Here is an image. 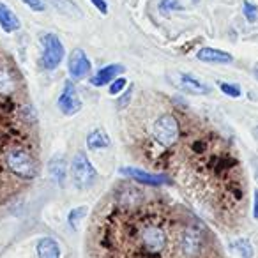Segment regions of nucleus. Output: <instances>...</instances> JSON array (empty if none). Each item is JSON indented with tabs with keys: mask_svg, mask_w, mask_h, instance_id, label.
<instances>
[{
	"mask_svg": "<svg viewBox=\"0 0 258 258\" xmlns=\"http://www.w3.org/2000/svg\"><path fill=\"white\" fill-rule=\"evenodd\" d=\"M85 214H87V207H76V209H73V211L69 212V216H68L69 226H71V228H78L80 221H82V219L85 218Z\"/></svg>",
	"mask_w": 258,
	"mask_h": 258,
	"instance_id": "obj_20",
	"label": "nucleus"
},
{
	"mask_svg": "<svg viewBox=\"0 0 258 258\" xmlns=\"http://www.w3.org/2000/svg\"><path fill=\"white\" fill-rule=\"evenodd\" d=\"M37 256L39 258H60V246L51 237H44L37 242Z\"/></svg>",
	"mask_w": 258,
	"mask_h": 258,
	"instance_id": "obj_16",
	"label": "nucleus"
},
{
	"mask_svg": "<svg viewBox=\"0 0 258 258\" xmlns=\"http://www.w3.org/2000/svg\"><path fill=\"white\" fill-rule=\"evenodd\" d=\"M254 76H256V80H258V64L254 66Z\"/></svg>",
	"mask_w": 258,
	"mask_h": 258,
	"instance_id": "obj_28",
	"label": "nucleus"
},
{
	"mask_svg": "<svg viewBox=\"0 0 258 258\" xmlns=\"http://www.w3.org/2000/svg\"><path fill=\"white\" fill-rule=\"evenodd\" d=\"M0 27L8 34H13L20 29V20L6 4L0 2Z\"/></svg>",
	"mask_w": 258,
	"mask_h": 258,
	"instance_id": "obj_14",
	"label": "nucleus"
},
{
	"mask_svg": "<svg viewBox=\"0 0 258 258\" xmlns=\"http://www.w3.org/2000/svg\"><path fill=\"white\" fill-rule=\"evenodd\" d=\"M219 89H221L223 94H226L228 97H240L242 90L237 83H225V82H219Z\"/></svg>",
	"mask_w": 258,
	"mask_h": 258,
	"instance_id": "obj_21",
	"label": "nucleus"
},
{
	"mask_svg": "<svg viewBox=\"0 0 258 258\" xmlns=\"http://www.w3.org/2000/svg\"><path fill=\"white\" fill-rule=\"evenodd\" d=\"M68 69H69V76H71L73 80H82L90 73L92 64H90L85 51L76 48V50H73V53L69 55Z\"/></svg>",
	"mask_w": 258,
	"mask_h": 258,
	"instance_id": "obj_8",
	"label": "nucleus"
},
{
	"mask_svg": "<svg viewBox=\"0 0 258 258\" xmlns=\"http://www.w3.org/2000/svg\"><path fill=\"white\" fill-rule=\"evenodd\" d=\"M179 87L182 90H186L187 94H193V96H205V94H211V87L202 83L200 80H197L193 75H179Z\"/></svg>",
	"mask_w": 258,
	"mask_h": 258,
	"instance_id": "obj_11",
	"label": "nucleus"
},
{
	"mask_svg": "<svg viewBox=\"0 0 258 258\" xmlns=\"http://www.w3.org/2000/svg\"><path fill=\"white\" fill-rule=\"evenodd\" d=\"M48 173H50L51 180L55 184H64L66 180V173H68V165H66V158L64 156L55 154L53 158L48 163Z\"/></svg>",
	"mask_w": 258,
	"mask_h": 258,
	"instance_id": "obj_13",
	"label": "nucleus"
},
{
	"mask_svg": "<svg viewBox=\"0 0 258 258\" xmlns=\"http://www.w3.org/2000/svg\"><path fill=\"white\" fill-rule=\"evenodd\" d=\"M253 218L258 219V191H254V204H253Z\"/></svg>",
	"mask_w": 258,
	"mask_h": 258,
	"instance_id": "obj_27",
	"label": "nucleus"
},
{
	"mask_svg": "<svg viewBox=\"0 0 258 258\" xmlns=\"http://www.w3.org/2000/svg\"><path fill=\"white\" fill-rule=\"evenodd\" d=\"M138 240L149 253H161L168 246V233L161 225L149 221L138 230Z\"/></svg>",
	"mask_w": 258,
	"mask_h": 258,
	"instance_id": "obj_3",
	"label": "nucleus"
},
{
	"mask_svg": "<svg viewBox=\"0 0 258 258\" xmlns=\"http://www.w3.org/2000/svg\"><path fill=\"white\" fill-rule=\"evenodd\" d=\"M22 2L25 6H29L32 11H37V13L44 11V2H43V0H22Z\"/></svg>",
	"mask_w": 258,
	"mask_h": 258,
	"instance_id": "obj_25",
	"label": "nucleus"
},
{
	"mask_svg": "<svg viewBox=\"0 0 258 258\" xmlns=\"http://www.w3.org/2000/svg\"><path fill=\"white\" fill-rule=\"evenodd\" d=\"M232 246H233V249H235L242 258H253V246H251V242L247 239L235 240Z\"/></svg>",
	"mask_w": 258,
	"mask_h": 258,
	"instance_id": "obj_18",
	"label": "nucleus"
},
{
	"mask_svg": "<svg viewBox=\"0 0 258 258\" xmlns=\"http://www.w3.org/2000/svg\"><path fill=\"white\" fill-rule=\"evenodd\" d=\"M58 108L64 115H76L82 110V99H80L78 90H76L75 83L71 80L66 82L64 90L58 97Z\"/></svg>",
	"mask_w": 258,
	"mask_h": 258,
	"instance_id": "obj_7",
	"label": "nucleus"
},
{
	"mask_svg": "<svg viewBox=\"0 0 258 258\" xmlns=\"http://www.w3.org/2000/svg\"><path fill=\"white\" fill-rule=\"evenodd\" d=\"M43 46L44 51H43V57H41V66L44 69H48V71H53L64 60V55H66L64 44H62V41L55 34H44Z\"/></svg>",
	"mask_w": 258,
	"mask_h": 258,
	"instance_id": "obj_5",
	"label": "nucleus"
},
{
	"mask_svg": "<svg viewBox=\"0 0 258 258\" xmlns=\"http://www.w3.org/2000/svg\"><path fill=\"white\" fill-rule=\"evenodd\" d=\"M180 135H182L180 124L173 113L159 115L151 125L152 140L163 149H172L180 140Z\"/></svg>",
	"mask_w": 258,
	"mask_h": 258,
	"instance_id": "obj_1",
	"label": "nucleus"
},
{
	"mask_svg": "<svg viewBox=\"0 0 258 258\" xmlns=\"http://www.w3.org/2000/svg\"><path fill=\"white\" fill-rule=\"evenodd\" d=\"M197 58L207 64H232L233 57L223 50H216V48H202L198 50Z\"/></svg>",
	"mask_w": 258,
	"mask_h": 258,
	"instance_id": "obj_10",
	"label": "nucleus"
},
{
	"mask_svg": "<svg viewBox=\"0 0 258 258\" xmlns=\"http://www.w3.org/2000/svg\"><path fill=\"white\" fill-rule=\"evenodd\" d=\"M173 9H180L179 0H163L161 4H159V11H161L163 15L173 11Z\"/></svg>",
	"mask_w": 258,
	"mask_h": 258,
	"instance_id": "obj_22",
	"label": "nucleus"
},
{
	"mask_svg": "<svg viewBox=\"0 0 258 258\" xmlns=\"http://www.w3.org/2000/svg\"><path fill=\"white\" fill-rule=\"evenodd\" d=\"M73 182L78 189H87L90 187L97 179V172L92 166L90 159L87 158V154L83 152H76V156L73 158V168H71Z\"/></svg>",
	"mask_w": 258,
	"mask_h": 258,
	"instance_id": "obj_4",
	"label": "nucleus"
},
{
	"mask_svg": "<svg viewBox=\"0 0 258 258\" xmlns=\"http://www.w3.org/2000/svg\"><path fill=\"white\" fill-rule=\"evenodd\" d=\"M6 165L11 172H15L20 177H25V179H32L37 172L32 156L27 151H22V149H15V151L8 152L6 154Z\"/></svg>",
	"mask_w": 258,
	"mask_h": 258,
	"instance_id": "obj_6",
	"label": "nucleus"
},
{
	"mask_svg": "<svg viewBox=\"0 0 258 258\" xmlns=\"http://www.w3.org/2000/svg\"><path fill=\"white\" fill-rule=\"evenodd\" d=\"M124 71V66L120 64H110L106 66V68L99 69V71L96 73V75L92 76V80H90V83H92L94 87H103L106 85V83H111L115 80V76L118 75V73Z\"/></svg>",
	"mask_w": 258,
	"mask_h": 258,
	"instance_id": "obj_12",
	"label": "nucleus"
},
{
	"mask_svg": "<svg viewBox=\"0 0 258 258\" xmlns=\"http://www.w3.org/2000/svg\"><path fill=\"white\" fill-rule=\"evenodd\" d=\"M87 145H89L90 151H101V149L110 147V137L104 131L103 127H96L92 129L87 137Z\"/></svg>",
	"mask_w": 258,
	"mask_h": 258,
	"instance_id": "obj_15",
	"label": "nucleus"
},
{
	"mask_svg": "<svg viewBox=\"0 0 258 258\" xmlns=\"http://www.w3.org/2000/svg\"><path fill=\"white\" fill-rule=\"evenodd\" d=\"M120 173L131 177L135 182L140 184H149V186H159V184H168L170 177L166 175H158V173H149L142 168H120Z\"/></svg>",
	"mask_w": 258,
	"mask_h": 258,
	"instance_id": "obj_9",
	"label": "nucleus"
},
{
	"mask_svg": "<svg viewBox=\"0 0 258 258\" xmlns=\"http://www.w3.org/2000/svg\"><path fill=\"white\" fill-rule=\"evenodd\" d=\"M131 96H133V85H129V89L122 94V97L117 101V106L118 108H125L129 104V101H131Z\"/></svg>",
	"mask_w": 258,
	"mask_h": 258,
	"instance_id": "obj_23",
	"label": "nucleus"
},
{
	"mask_svg": "<svg viewBox=\"0 0 258 258\" xmlns=\"http://www.w3.org/2000/svg\"><path fill=\"white\" fill-rule=\"evenodd\" d=\"M125 83H127V82H125L124 78H115L113 83L110 85V94H111V96H115V94L120 92V90L125 87Z\"/></svg>",
	"mask_w": 258,
	"mask_h": 258,
	"instance_id": "obj_24",
	"label": "nucleus"
},
{
	"mask_svg": "<svg viewBox=\"0 0 258 258\" xmlns=\"http://www.w3.org/2000/svg\"><path fill=\"white\" fill-rule=\"evenodd\" d=\"M15 90V80L11 78L8 69H0V94L9 96Z\"/></svg>",
	"mask_w": 258,
	"mask_h": 258,
	"instance_id": "obj_17",
	"label": "nucleus"
},
{
	"mask_svg": "<svg viewBox=\"0 0 258 258\" xmlns=\"http://www.w3.org/2000/svg\"><path fill=\"white\" fill-rule=\"evenodd\" d=\"M205 247V233L197 223H189L180 228L177 235V251L182 258H198Z\"/></svg>",
	"mask_w": 258,
	"mask_h": 258,
	"instance_id": "obj_2",
	"label": "nucleus"
},
{
	"mask_svg": "<svg viewBox=\"0 0 258 258\" xmlns=\"http://www.w3.org/2000/svg\"><path fill=\"white\" fill-rule=\"evenodd\" d=\"M242 15L249 23H254V22H256V18H258V6L253 4V2H249V0H244Z\"/></svg>",
	"mask_w": 258,
	"mask_h": 258,
	"instance_id": "obj_19",
	"label": "nucleus"
},
{
	"mask_svg": "<svg viewBox=\"0 0 258 258\" xmlns=\"http://www.w3.org/2000/svg\"><path fill=\"white\" fill-rule=\"evenodd\" d=\"M90 2H92L94 8H96L101 15H106V13H108V6H106V2H104V0H90Z\"/></svg>",
	"mask_w": 258,
	"mask_h": 258,
	"instance_id": "obj_26",
	"label": "nucleus"
}]
</instances>
